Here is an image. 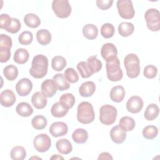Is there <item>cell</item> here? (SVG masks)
Here are the masks:
<instances>
[{"label": "cell", "mask_w": 160, "mask_h": 160, "mask_svg": "<svg viewBox=\"0 0 160 160\" xmlns=\"http://www.w3.org/2000/svg\"><path fill=\"white\" fill-rule=\"evenodd\" d=\"M48 68V58L42 54H38L32 59L31 68L29 69V74L34 78L41 79L46 75Z\"/></svg>", "instance_id": "obj_1"}, {"label": "cell", "mask_w": 160, "mask_h": 160, "mask_svg": "<svg viewBox=\"0 0 160 160\" xmlns=\"http://www.w3.org/2000/svg\"><path fill=\"white\" fill-rule=\"evenodd\" d=\"M95 118L92 105L87 101L81 102L77 108V119L84 124L91 123Z\"/></svg>", "instance_id": "obj_2"}, {"label": "cell", "mask_w": 160, "mask_h": 160, "mask_svg": "<svg viewBox=\"0 0 160 160\" xmlns=\"http://www.w3.org/2000/svg\"><path fill=\"white\" fill-rule=\"evenodd\" d=\"M106 68L108 78L112 82L120 81L123 76L122 71L120 67V62L116 56L106 61Z\"/></svg>", "instance_id": "obj_3"}, {"label": "cell", "mask_w": 160, "mask_h": 160, "mask_svg": "<svg viewBox=\"0 0 160 160\" xmlns=\"http://www.w3.org/2000/svg\"><path fill=\"white\" fill-rule=\"evenodd\" d=\"M124 66L129 78H136L139 75V59L136 54L130 53L126 55L124 59Z\"/></svg>", "instance_id": "obj_4"}, {"label": "cell", "mask_w": 160, "mask_h": 160, "mask_svg": "<svg viewBox=\"0 0 160 160\" xmlns=\"http://www.w3.org/2000/svg\"><path fill=\"white\" fill-rule=\"evenodd\" d=\"M118 111L116 108L109 104H105L101 107L99 109V120L104 125H111L117 118Z\"/></svg>", "instance_id": "obj_5"}, {"label": "cell", "mask_w": 160, "mask_h": 160, "mask_svg": "<svg viewBox=\"0 0 160 160\" xmlns=\"http://www.w3.org/2000/svg\"><path fill=\"white\" fill-rule=\"evenodd\" d=\"M52 9L56 16L59 18H67L71 13V6L68 0H54L52 2Z\"/></svg>", "instance_id": "obj_6"}, {"label": "cell", "mask_w": 160, "mask_h": 160, "mask_svg": "<svg viewBox=\"0 0 160 160\" xmlns=\"http://www.w3.org/2000/svg\"><path fill=\"white\" fill-rule=\"evenodd\" d=\"M144 18L147 27L152 31H158L160 29V14L158 9L151 8L146 11Z\"/></svg>", "instance_id": "obj_7"}, {"label": "cell", "mask_w": 160, "mask_h": 160, "mask_svg": "<svg viewBox=\"0 0 160 160\" xmlns=\"http://www.w3.org/2000/svg\"><path fill=\"white\" fill-rule=\"evenodd\" d=\"M117 8L119 16L126 19L134 18L135 11L132 2L130 0H119L117 1Z\"/></svg>", "instance_id": "obj_8"}, {"label": "cell", "mask_w": 160, "mask_h": 160, "mask_svg": "<svg viewBox=\"0 0 160 160\" xmlns=\"http://www.w3.org/2000/svg\"><path fill=\"white\" fill-rule=\"evenodd\" d=\"M35 149L40 152L48 151L51 146V140L49 136L46 134L37 135L33 141Z\"/></svg>", "instance_id": "obj_9"}, {"label": "cell", "mask_w": 160, "mask_h": 160, "mask_svg": "<svg viewBox=\"0 0 160 160\" xmlns=\"http://www.w3.org/2000/svg\"><path fill=\"white\" fill-rule=\"evenodd\" d=\"M143 100L138 96L131 97L126 102L127 110L132 114L139 112L143 107Z\"/></svg>", "instance_id": "obj_10"}, {"label": "cell", "mask_w": 160, "mask_h": 160, "mask_svg": "<svg viewBox=\"0 0 160 160\" xmlns=\"http://www.w3.org/2000/svg\"><path fill=\"white\" fill-rule=\"evenodd\" d=\"M32 89V83L28 78L20 79L16 84V91L21 96L28 95Z\"/></svg>", "instance_id": "obj_11"}, {"label": "cell", "mask_w": 160, "mask_h": 160, "mask_svg": "<svg viewBox=\"0 0 160 160\" xmlns=\"http://www.w3.org/2000/svg\"><path fill=\"white\" fill-rule=\"evenodd\" d=\"M49 131L53 137L58 138L66 135L68 131V128L65 122H54L51 124Z\"/></svg>", "instance_id": "obj_12"}, {"label": "cell", "mask_w": 160, "mask_h": 160, "mask_svg": "<svg viewBox=\"0 0 160 160\" xmlns=\"http://www.w3.org/2000/svg\"><path fill=\"white\" fill-rule=\"evenodd\" d=\"M41 89L47 98H52L56 93L58 88L53 79H47L42 82Z\"/></svg>", "instance_id": "obj_13"}, {"label": "cell", "mask_w": 160, "mask_h": 160, "mask_svg": "<svg viewBox=\"0 0 160 160\" xmlns=\"http://www.w3.org/2000/svg\"><path fill=\"white\" fill-rule=\"evenodd\" d=\"M16 96L14 93L10 89H5L1 92L0 102L1 104L4 107L12 106L16 102Z\"/></svg>", "instance_id": "obj_14"}, {"label": "cell", "mask_w": 160, "mask_h": 160, "mask_svg": "<svg viewBox=\"0 0 160 160\" xmlns=\"http://www.w3.org/2000/svg\"><path fill=\"white\" fill-rule=\"evenodd\" d=\"M110 136L114 142L121 144L126 138V132L122 130L119 125H116L111 129Z\"/></svg>", "instance_id": "obj_15"}, {"label": "cell", "mask_w": 160, "mask_h": 160, "mask_svg": "<svg viewBox=\"0 0 160 160\" xmlns=\"http://www.w3.org/2000/svg\"><path fill=\"white\" fill-rule=\"evenodd\" d=\"M101 54L102 58L106 61L112 57L116 56L118 50L114 44L108 42L102 45L101 49Z\"/></svg>", "instance_id": "obj_16"}, {"label": "cell", "mask_w": 160, "mask_h": 160, "mask_svg": "<svg viewBox=\"0 0 160 160\" xmlns=\"http://www.w3.org/2000/svg\"><path fill=\"white\" fill-rule=\"evenodd\" d=\"M31 102L35 108L43 109L47 104V97L42 92H36L32 96Z\"/></svg>", "instance_id": "obj_17"}, {"label": "cell", "mask_w": 160, "mask_h": 160, "mask_svg": "<svg viewBox=\"0 0 160 160\" xmlns=\"http://www.w3.org/2000/svg\"><path fill=\"white\" fill-rule=\"evenodd\" d=\"M96 90V85L92 81H86L83 82L79 88V92L82 97L91 96Z\"/></svg>", "instance_id": "obj_18"}, {"label": "cell", "mask_w": 160, "mask_h": 160, "mask_svg": "<svg viewBox=\"0 0 160 160\" xmlns=\"http://www.w3.org/2000/svg\"><path fill=\"white\" fill-rule=\"evenodd\" d=\"M125 90L122 86H114L110 92V98L115 102H121L125 96Z\"/></svg>", "instance_id": "obj_19"}, {"label": "cell", "mask_w": 160, "mask_h": 160, "mask_svg": "<svg viewBox=\"0 0 160 160\" xmlns=\"http://www.w3.org/2000/svg\"><path fill=\"white\" fill-rule=\"evenodd\" d=\"M56 147L57 150L62 154H68L72 150L71 142L65 138L58 140L56 143Z\"/></svg>", "instance_id": "obj_20"}, {"label": "cell", "mask_w": 160, "mask_h": 160, "mask_svg": "<svg viewBox=\"0 0 160 160\" xmlns=\"http://www.w3.org/2000/svg\"><path fill=\"white\" fill-rule=\"evenodd\" d=\"M52 79L55 82L58 89L61 91L67 90L69 88L70 85L64 77V75L62 73H58L52 77Z\"/></svg>", "instance_id": "obj_21"}, {"label": "cell", "mask_w": 160, "mask_h": 160, "mask_svg": "<svg viewBox=\"0 0 160 160\" xmlns=\"http://www.w3.org/2000/svg\"><path fill=\"white\" fill-rule=\"evenodd\" d=\"M86 63L89 70L92 74L100 71L102 68V62L97 58L96 56H91L89 57Z\"/></svg>", "instance_id": "obj_22"}, {"label": "cell", "mask_w": 160, "mask_h": 160, "mask_svg": "<svg viewBox=\"0 0 160 160\" xmlns=\"http://www.w3.org/2000/svg\"><path fill=\"white\" fill-rule=\"evenodd\" d=\"M72 138L76 143H85L88 139V131L82 128H78L72 132Z\"/></svg>", "instance_id": "obj_23"}, {"label": "cell", "mask_w": 160, "mask_h": 160, "mask_svg": "<svg viewBox=\"0 0 160 160\" xmlns=\"http://www.w3.org/2000/svg\"><path fill=\"white\" fill-rule=\"evenodd\" d=\"M159 108L158 106L154 103L150 104L146 108L144 116L145 119L148 121H152L155 119L159 115Z\"/></svg>", "instance_id": "obj_24"}, {"label": "cell", "mask_w": 160, "mask_h": 160, "mask_svg": "<svg viewBox=\"0 0 160 160\" xmlns=\"http://www.w3.org/2000/svg\"><path fill=\"white\" fill-rule=\"evenodd\" d=\"M29 54L28 51L24 48H18L14 54L13 60L19 64L26 63L29 59Z\"/></svg>", "instance_id": "obj_25"}, {"label": "cell", "mask_w": 160, "mask_h": 160, "mask_svg": "<svg viewBox=\"0 0 160 160\" xmlns=\"http://www.w3.org/2000/svg\"><path fill=\"white\" fill-rule=\"evenodd\" d=\"M16 112L22 117H29L33 113L31 106L26 102H19L16 108Z\"/></svg>", "instance_id": "obj_26"}, {"label": "cell", "mask_w": 160, "mask_h": 160, "mask_svg": "<svg viewBox=\"0 0 160 160\" xmlns=\"http://www.w3.org/2000/svg\"><path fill=\"white\" fill-rule=\"evenodd\" d=\"M83 36L88 39H94L98 34V28L92 24H87L82 28Z\"/></svg>", "instance_id": "obj_27"}, {"label": "cell", "mask_w": 160, "mask_h": 160, "mask_svg": "<svg viewBox=\"0 0 160 160\" xmlns=\"http://www.w3.org/2000/svg\"><path fill=\"white\" fill-rule=\"evenodd\" d=\"M51 34L50 32L45 29H41L36 32V39L38 42L41 45H47L51 41Z\"/></svg>", "instance_id": "obj_28"}, {"label": "cell", "mask_w": 160, "mask_h": 160, "mask_svg": "<svg viewBox=\"0 0 160 160\" xmlns=\"http://www.w3.org/2000/svg\"><path fill=\"white\" fill-rule=\"evenodd\" d=\"M134 30L132 23L129 22H122L118 26V32L123 37H128L131 35Z\"/></svg>", "instance_id": "obj_29"}, {"label": "cell", "mask_w": 160, "mask_h": 160, "mask_svg": "<svg viewBox=\"0 0 160 160\" xmlns=\"http://www.w3.org/2000/svg\"><path fill=\"white\" fill-rule=\"evenodd\" d=\"M24 22L25 24L31 28H36L41 24L39 18L34 13H28L24 17Z\"/></svg>", "instance_id": "obj_30"}, {"label": "cell", "mask_w": 160, "mask_h": 160, "mask_svg": "<svg viewBox=\"0 0 160 160\" xmlns=\"http://www.w3.org/2000/svg\"><path fill=\"white\" fill-rule=\"evenodd\" d=\"M136 125L135 121L133 118L129 116H124L121 118L119 120V126L124 131H132Z\"/></svg>", "instance_id": "obj_31"}, {"label": "cell", "mask_w": 160, "mask_h": 160, "mask_svg": "<svg viewBox=\"0 0 160 160\" xmlns=\"http://www.w3.org/2000/svg\"><path fill=\"white\" fill-rule=\"evenodd\" d=\"M69 109L63 106L59 102L54 103L51 108V114L55 118H62L66 115Z\"/></svg>", "instance_id": "obj_32"}, {"label": "cell", "mask_w": 160, "mask_h": 160, "mask_svg": "<svg viewBox=\"0 0 160 160\" xmlns=\"http://www.w3.org/2000/svg\"><path fill=\"white\" fill-rule=\"evenodd\" d=\"M3 74L8 80L14 81L18 76V69L16 66L10 64L4 68Z\"/></svg>", "instance_id": "obj_33"}, {"label": "cell", "mask_w": 160, "mask_h": 160, "mask_svg": "<svg viewBox=\"0 0 160 160\" xmlns=\"http://www.w3.org/2000/svg\"><path fill=\"white\" fill-rule=\"evenodd\" d=\"M59 102L66 108L69 109L70 108H72L74 106L76 102V99L72 94L66 93L62 94L60 97Z\"/></svg>", "instance_id": "obj_34"}, {"label": "cell", "mask_w": 160, "mask_h": 160, "mask_svg": "<svg viewBox=\"0 0 160 160\" xmlns=\"http://www.w3.org/2000/svg\"><path fill=\"white\" fill-rule=\"evenodd\" d=\"M48 124L46 118L41 115H37L34 116L31 120L32 126L37 130H41L44 129Z\"/></svg>", "instance_id": "obj_35"}, {"label": "cell", "mask_w": 160, "mask_h": 160, "mask_svg": "<svg viewBox=\"0 0 160 160\" xmlns=\"http://www.w3.org/2000/svg\"><path fill=\"white\" fill-rule=\"evenodd\" d=\"M10 155L13 160H23L26 157V151L22 146H16L11 149Z\"/></svg>", "instance_id": "obj_36"}, {"label": "cell", "mask_w": 160, "mask_h": 160, "mask_svg": "<svg viewBox=\"0 0 160 160\" xmlns=\"http://www.w3.org/2000/svg\"><path fill=\"white\" fill-rule=\"evenodd\" d=\"M51 66L54 71H61L66 66V60L61 56H54L51 61Z\"/></svg>", "instance_id": "obj_37"}, {"label": "cell", "mask_w": 160, "mask_h": 160, "mask_svg": "<svg viewBox=\"0 0 160 160\" xmlns=\"http://www.w3.org/2000/svg\"><path fill=\"white\" fill-rule=\"evenodd\" d=\"M142 136L145 139H154L158 134V129L156 126L153 125H149L145 126L142 129Z\"/></svg>", "instance_id": "obj_38"}, {"label": "cell", "mask_w": 160, "mask_h": 160, "mask_svg": "<svg viewBox=\"0 0 160 160\" xmlns=\"http://www.w3.org/2000/svg\"><path fill=\"white\" fill-rule=\"evenodd\" d=\"M115 32L114 26L111 23H105L101 28V34L106 39L112 38Z\"/></svg>", "instance_id": "obj_39"}, {"label": "cell", "mask_w": 160, "mask_h": 160, "mask_svg": "<svg viewBox=\"0 0 160 160\" xmlns=\"http://www.w3.org/2000/svg\"><path fill=\"white\" fill-rule=\"evenodd\" d=\"M64 77L66 80L70 83L77 82L79 80V76L78 72L74 68H67L64 71Z\"/></svg>", "instance_id": "obj_40"}, {"label": "cell", "mask_w": 160, "mask_h": 160, "mask_svg": "<svg viewBox=\"0 0 160 160\" xmlns=\"http://www.w3.org/2000/svg\"><path fill=\"white\" fill-rule=\"evenodd\" d=\"M33 39L32 33L28 31H23L18 37V41L22 45L30 44Z\"/></svg>", "instance_id": "obj_41"}, {"label": "cell", "mask_w": 160, "mask_h": 160, "mask_svg": "<svg viewBox=\"0 0 160 160\" xmlns=\"http://www.w3.org/2000/svg\"><path fill=\"white\" fill-rule=\"evenodd\" d=\"M77 69L82 78H88L92 75V74L89 70L87 63L85 61L79 62L77 65Z\"/></svg>", "instance_id": "obj_42"}, {"label": "cell", "mask_w": 160, "mask_h": 160, "mask_svg": "<svg viewBox=\"0 0 160 160\" xmlns=\"http://www.w3.org/2000/svg\"><path fill=\"white\" fill-rule=\"evenodd\" d=\"M21 27V24L19 19L17 18H12L11 22L8 28L6 29V31L11 34H16L20 30Z\"/></svg>", "instance_id": "obj_43"}, {"label": "cell", "mask_w": 160, "mask_h": 160, "mask_svg": "<svg viewBox=\"0 0 160 160\" xmlns=\"http://www.w3.org/2000/svg\"><path fill=\"white\" fill-rule=\"evenodd\" d=\"M143 74L146 78L153 79L158 74V69L155 66L148 65L144 68Z\"/></svg>", "instance_id": "obj_44"}, {"label": "cell", "mask_w": 160, "mask_h": 160, "mask_svg": "<svg viewBox=\"0 0 160 160\" xmlns=\"http://www.w3.org/2000/svg\"><path fill=\"white\" fill-rule=\"evenodd\" d=\"M10 48L6 47H0V62H6L11 58Z\"/></svg>", "instance_id": "obj_45"}, {"label": "cell", "mask_w": 160, "mask_h": 160, "mask_svg": "<svg viewBox=\"0 0 160 160\" xmlns=\"http://www.w3.org/2000/svg\"><path fill=\"white\" fill-rule=\"evenodd\" d=\"M11 19L12 18H11L8 14H1L0 16L1 29H4L6 30L9 26L11 22Z\"/></svg>", "instance_id": "obj_46"}, {"label": "cell", "mask_w": 160, "mask_h": 160, "mask_svg": "<svg viewBox=\"0 0 160 160\" xmlns=\"http://www.w3.org/2000/svg\"><path fill=\"white\" fill-rule=\"evenodd\" d=\"M12 44V42L11 37L4 34L0 35V47H6L11 49Z\"/></svg>", "instance_id": "obj_47"}, {"label": "cell", "mask_w": 160, "mask_h": 160, "mask_svg": "<svg viewBox=\"0 0 160 160\" xmlns=\"http://www.w3.org/2000/svg\"><path fill=\"white\" fill-rule=\"evenodd\" d=\"M96 6L102 10H106L112 6L113 1L112 0H97Z\"/></svg>", "instance_id": "obj_48"}, {"label": "cell", "mask_w": 160, "mask_h": 160, "mask_svg": "<svg viewBox=\"0 0 160 160\" xmlns=\"http://www.w3.org/2000/svg\"><path fill=\"white\" fill-rule=\"evenodd\" d=\"M112 157L111 156V155L107 152H104L101 153L99 155V157L98 158V159H112Z\"/></svg>", "instance_id": "obj_49"}, {"label": "cell", "mask_w": 160, "mask_h": 160, "mask_svg": "<svg viewBox=\"0 0 160 160\" xmlns=\"http://www.w3.org/2000/svg\"><path fill=\"white\" fill-rule=\"evenodd\" d=\"M64 159V158L59 156V154H54L51 158V159Z\"/></svg>", "instance_id": "obj_50"}]
</instances>
